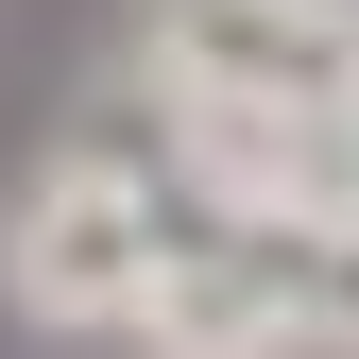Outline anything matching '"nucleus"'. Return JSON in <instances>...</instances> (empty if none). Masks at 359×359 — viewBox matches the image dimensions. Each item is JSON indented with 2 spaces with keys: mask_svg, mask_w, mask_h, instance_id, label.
<instances>
[{
  "mask_svg": "<svg viewBox=\"0 0 359 359\" xmlns=\"http://www.w3.org/2000/svg\"><path fill=\"white\" fill-rule=\"evenodd\" d=\"M154 240H171V205H154L137 154H52L18 205H0V308L52 325V342H120Z\"/></svg>",
  "mask_w": 359,
  "mask_h": 359,
  "instance_id": "1",
  "label": "nucleus"
},
{
  "mask_svg": "<svg viewBox=\"0 0 359 359\" xmlns=\"http://www.w3.org/2000/svg\"><path fill=\"white\" fill-rule=\"evenodd\" d=\"M171 171L257 240L359 222V103H171Z\"/></svg>",
  "mask_w": 359,
  "mask_h": 359,
  "instance_id": "2",
  "label": "nucleus"
},
{
  "mask_svg": "<svg viewBox=\"0 0 359 359\" xmlns=\"http://www.w3.org/2000/svg\"><path fill=\"white\" fill-rule=\"evenodd\" d=\"M171 103H359V0H154Z\"/></svg>",
  "mask_w": 359,
  "mask_h": 359,
  "instance_id": "3",
  "label": "nucleus"
},
{
  "mask_svg": "<svg viewBox=\"0 0 359 359\" xmlns=\"http://www.w3.org/2000/svg\"><path fill=\"white\" fill-rule=\"evenodd\" d=\"M137 359H291V291H274V240L222 222V240H154L137 308H120Z\"/></svg>",
  "mask_w": 359,
  "mask_h": 359,
  "instance_id": "4",
  "label": "nucleus"
},
{
  "mask_svg": "<svg viewBox=\"0 0 359 359\" xmlns=\"http://www.w3.org/2000/svg\"><path fill=\"white\" fill-rule=\"evenodd\" d=\"M274 291H291V342L359 359V222H291V240H274Z\"/></svg>",
  "mask_w": 359,
  "mask_h": 359,
  "instance_id": "5",
  "label": "nucleus"
}]
</instances>
